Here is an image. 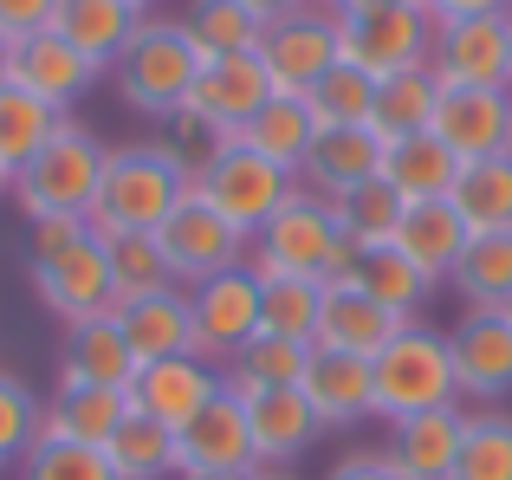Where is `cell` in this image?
Wrapping results in <instances>:
<instances>
[{"label": "cell", "mask_w": 512, "mask_h": 480, "mask_svg": "<svg viewBox=\"0 0 512 480\" xmlns=\"http://www.w3.org/2000/svg\"><path fill=\"white\" fill-rule=\"evenodd\" d=\"M195 176L163 150V143H117L104 156V182L91 202V234H156L175 208L188 202Z\"/></svg>", "instance_id": "6da1fadb"}, {"label": "cell", "mask_w": 512, "mask_h": 480, "mask_svg": "<svg viewBox=\"0 0 512 480\" xmlns=\"http://www.w3.org/2000/svg\"><path fill=\"white\" fill-rule=\"evenodd\" d=\"M201 65L208 59H201V46L188 39V26L175 20V13H143V26L124 46V59L111 65V78H117V98H124L130 111L163 124V117H175L188 104Z\"/></svg>", "instance_id": "7a4b0ae2"}, {"label": "cell", "mask_w": 512, "mask_h": 480, "mask_svg": "<svg viewBox=\"0 0 512 480\" xmlns=\"http://www.w3.org/2000/svg\"><path fill=\"white\" fill-rule=\"evenodd\" d=\"M247 266H253V279H266V273H299V279H318V286H331V279H344L350 266H357V247L344 240L338 202H325V195L299 189L260 234H253Z\"/></svg>", "instance_id": "3957f363"}, {"label": "cell", "mask_w": 512, "mask_h": 480, "mask_svg": "<svg viewBox=\"0 0 512 480\" xmlns=\"http://www.w3.org/2000/svg\"><path fill=\"white\" fill-rule=\"evenodd\" d=\"M370 377H376V422H402V416H428V409L461 403L448 331L422 325V318H409V325L370 357Z\"/></svg>", "instance_id": "277c9868"}, {"label": "cell", "mask_w": 512, "mask_h": 480, "mask_svg": "<svg viewBox=\"0 0 512 480\" xmlns=\"http://www.w3.org/2000/svg\"><path fill=\"white\" fill-rule=\"evenodd\" d=\"M104 156L111 150H104L78 117H65V124L46 137V150L20 169L13 189H7L13 208L26 215V228H33V221H59V215H91L98 182H104Z\"/></svg>", "instance_id": "5b68a950"}, {"label": "cell", "mask_w": 512, "mask_h": 480, "mask_svg": "<svg viewBox=\"0 0 512 480\" xmlns=\"http://www.w3.org/2000/svg\"><path fill=\"white\" fill-rule=\"evenodd\" d=\"M195 195L214 208V215H227L240 234H260L266 221L279 215V208L299 195V176L279 163H266L260 150H247L240 137L221 143V156H214L208 169L195 176Z\"/></svg>", "instance_id": "8992f818"}, {"label": "cell", "mask_w": 512, "mask_h": 480, "mask_svg": "<svg viewBox=\"0 0 512 480\" xmlns=\"http://www.w3.org/2000/svg\"><path fill=\"white\" fill-rule=\"evenodd\" d=\"M260 59H266V78H273V91H286V98H305V91H312L318 78H325L331 65L344 59V52H338V13L318 7V0H299L292 13L266 20Z\"/></svg>", "instance_id": "52a82bcc"}, {"label": "cell", "mask_w": 512, "mask_h": 480, "mask_svg": "<svg viewBox=\"0 0 512 480\" xmlns=\"http://www.w3.org/2000/svg\"><path fill=\"white\" fill-rule=\"evenodd\" d=\"M428 46H435V13H428V7L338 13V52L357 65V72H370V78L428 65Z\"/></svg>", "instance_id": "ba28073f"}, {"label": "cell", "mask_w": 512, "mask_h": 480, "mask_svg": "<svg viewBox=\"0 0 512 480\" xmlns=\"http://www.w3.org/2000/svg\"><path fill=\"white\" fill-rule=\"evenodd\" d=\"M33 292L59 325H85V318L117 312V286H111V253L98 234L72 240V247L33 260Z\"/></svg>", "instance_id": "9c48e42d"}, {"label": "cell", "mask_w": 512, "mask_h": 480, "mask_svg": "<svg viewBox=\"0 0 512 480\" xmlns=\"http://www.w3.org/2000/svg\"><path fill=\"white\" fill-rule=\"evenodd\" d=\"M188 305H195V357H208L214 370L234 364L260 338V279H253V266H227V273L188 286Z\"/></svg>", "instance_id": "30bf717a"}, {"label": "cell", "mask_w": 512, "mask_h": 480, "mask_svg": "<svg viewBox=\"0 0 512 480\" xmlns=\"http://www.w3.org/2000/svg\"><path fill=\"white\" fill-rule=\"evenodd\" d=\"M156 240H163V260H169L175 286H201V279L227 273V266H247V253H253V234H240L227 215H214L195 189H188V202L156 228Z\"/></svg>", "instance_id": "8fae6325"}, {"label": "cell", "mask_w": 512, "mask_h": 480, "mask_svg": "<svg viewBox=\"0 0 512 480\" xmlns=\"http://www.w3.org/2000/svg\"><path fill=\"white\" fill-rule=\"evenodd\" d=\"M175 448H182V480H247V474H260L247 403H240L234 383H221V396L175 435Z\"/></svg>", "instance_id": "7c38bea8"}, {"label": "cell", "mask_w": 512, "mask_h": 480, "mask_svg": "<svg viewBox=\"0 0 512 480\" xmlns=\"http://www.w3.org/2000/svg\"><path fill=\"white\" fill-rule=\"evenodd\" d=\"M441 85H480V91H512V33L506 13H474V20H435L428 46Z\"/></svg>", "instance_id": "4fadbf2b"}, {"label": "cell", "mask_w": 512, "mask_h": 480, "mask_svg": "<svg viewBox=\"0 0 512 480\" xmlns=\"http://www.w3.org/2000/svg\"><path fill=\"white\" fill-rule=\"evenodd\" d=\"M221 383L227 377L208 364V357H195V351H188V357H163V364H137V377H130V409L182 435L188 422L221 396Z\"/></svg>", "instance_id": "5bb4252c"}, {"label": "cell", "mask_w": 512, "mask_h": 480, "mask_svg": "<svg viewBox=\"0 0 512 480\" xmlns=\"http://www.w3.org/2000/svg\"><path fill=\"white\" fill-rule=\"evenodd\" d=\"M247 403V429H253V461L260 474H286L312 455V442L325 435L318 409L305 403V390H240Z\"/></svg>", "instance_id": "9a60e30c"}, {"label": "cell", "mask_w": 512, "mask_h": 480, "mask_svg": "<svg viewBox=\"0 0 512 480\" xmlns=\"http://www.w3.org/2000/svg\"><path fill=\"white\" fill-rule=\"evenodd\" d=\"M448 357H454L461 403H506L512 396V325H506V312H467L448 331Z\"/></svg>", "instance_id": "2e32d148"}, {"label": "cell", "mask_w": 512, "mask_h": 480, "mask_svg": "<svg viewBox=\"0 0 512 480\" xmlns=\"http://www.w3.org/2000/svg\"><path fill=\"white\" fill-rule=\"evenodd\" d=\"M435 130L461 163L512 150V91H480V85H441L435 104Z\"/></svg>", "instance_id": "e0dca14e"}, {"label": "cell", "mask_w": 512, "mask_h": 480, "mask_svg": "<svg viewBox=\"0 0 512 480\" xmlns=\"http://www.w3.org/2000/svg\"><path fill=\"white\" fill-rule=\"evenodd\" d=\"M273 98V78H266L260 52H234V59H208L188 91V111H201L221 137H240L253 124V111H266Z\"/></svg>", "instance_id": "ac0fdd59"}, {"label": "cell", "mask_w": 512, "mask_h": 480, "mask_svg": "<svg viewBox=\"0 0 512 480\" xmlns=\"http://www.w3.org/2000/svg\"><path fill=\"white\" fill-rule=\"evenodd\" d=\"M409 325V318L383 312V305L370 299V292L357 286V279H331L325 299H318V331H312V351H338V357H376L396 331Z\"/></svg>", "instance_id": "d6986e66"}, {"label": "cell", "mask_w": 512, "mask_h": 480, "mask_svg": "<svg viewBox=\"0 0 512 480\" xmlns=\"http://www.w3.org/2000/svg\"><path fill=\"white\" fill-rule=\"evenodd\" d=\"M13 85L33 91L39 104H52V111L65 117L91 85H98V65H91L78 46H65L52 26H39V33L13 39Z\"/></svg>", "instance_id": "ffe728a7"}, {"label": "cell", "mask_w": 512, "mask_h": 480, "mask_svg": "<svg viewBox=\"0 0 512 480\" xmlns=\"http://www.w3.org/2000/svg\"><path fill=\"white\" fill-rule=\"evenodd\" d=\"M461 442H467V409H428V416H402L389 422V468L402 480H454V461H461Z\"/></svg>", "instance_id": "44dd1931"}, {"label": "cell", "mask_w": 512, "mask_h": 480, "mask_svg": "<svg viewBox=\"0 0 512 480\" xmlns=\"http://www.w3.org/2000/svg\"><path fill=\"white\" fill-rule=\"evenodd\" d=\"M383 156H389V143L376 137L370 124H350V130H318L312 156H305V169H299V189L325 195V202H344L350 189H363V182H376V176H383Z\"/></svg>", "instance_id": "7402d4cb"}, {"label": "cell", "mask_w": 512, "mask_h": 480, "mask_svg": "<svg viewBox=\"0 0 512 480\" xmlns=\"http://www.w3.org/2000/svg\"><path fill=\"white\" fill-rule=\"evenodd\" d=\"M117 331H124L137 364L188 357L195 351V305H188V286H163V292H143V299H124L117 305Z\"/></svg>", "instance_id": "603a6c76"}, {"label": "cell", "mask_w": 512, "mask_h": 480, "mask_svg": "<svg viewBox=\"0 0 512 480\" xmlns=\"http://www.w3.org/2000/svg\"><path fill=\"white\" fill-rule=\"evenodd\" d=\"M305 403L318 409L325 429H357V422L376 416V377L370 357H338V351H312V370H305Z\"/></svg>", "instance_id": "cb8c5ba5"}, {"label": "cell", "mask_w": 512, "mask_h": 480, "mask_svg": "<svg viewBox=\"0 0 512 480\" xmlns=\"http://www.w3.org/2000/svg\"><path fill=\"white\" fill-rule=\"evenodd\" d=\"M130 416V390H104V383H59V396L46 403L39 442H85L111 448V435Z\"/></svg>", "instance_id": "d4e9b609"}, {"label": "cell", "mask_w": 512, "mask_h": 480, "mask_svg": "<svg viewBox=\"0 0 512 480\" xmlns=\"http://www.w3.org/2000/svg\"><path fill=\"white\" fill-rule=\"evenodd\" d=\"M137 377V357H130L117 312L85 318V325H65L59 338V383H104V390H130Z\"/></svg>", "instance_id": "484cf974"}, {"label": "cell", "mask_w": 512, "mask_h": 480, "mask_svg": "<svg viewBox=\"0 0 512 480\" xmlns=\"http://www.w3.org/2000/svg\"><path fill=\"white\" fill-rule=\"evenodd\" d=\"M137 26H143V13L130 7V0H59V13H52V33H59L65 46H78L98 72H111V65L124 59Z\"/></svg>", "instance_id": "4316f807"}, {"label": "cell", "mask_w": 512, "mask_h": 480, "mask_svg": "<svg viewBox=\"0 0 512 480\" xmlns=\"http://www.w3.org/2000/svg\"><path fill=\"white\" fill-rule=\"evenodd\" d=\"M383 182L402 195V202H448L454 182H461V156H454L435 130H415V137H396V143H389Z\"/></svg>", "instance_id": "83f0119b"}, {"label": "cell", "mask_w": 512, "mask_h": 480, "mask_svg": "<svg viewBox=\"0 0 512 480\" xmlns=\"http://www.w3.org/2000/svg\"><path fill=\"white\" fill-rule=\"evenodd\" d=\"M467 240H474V234H467V221L454 215V202H409V208H402V228H396V240H389V247L409 253V260L441 286V279L454 273V260L467 253Z\"/></svg>", "instance_id": "f1b7e54d"}, {"label": "cell", "mask_w": 512, "mask_h": 480, "mask_svg": "<svg viewBox=\"0 0 512 480\" xmlns=\"http://www.w3.org/2000/svg\"><path fill=\"white\" fill-rule=\"evenodd\" d=\"M435 104H441V78H435V65H409V72H389V78H376L370 130H376L383 143L415 137V130L435 124Z\"/></svg>", "instance_id": "f546056e"}, {"label": "cell", "mask_w": 512, "mask_h": 480, "mask_svg": "<svg viewBox=\"0 0 512 480\" xmlns=\"http://www.w3.org/2000/svg\"><path fill=\"white\" fill-rule=\"evenodd\" d=\"M448 202L467 221V234H506L512 228V150L461 163V182H454Z\"/></svg>", "instance_id": "4dcf8cb0"}, {"label": "cell", "mask_w": 512, "mask_h": 480, "mask_svg": "<svg viewBox=\"0 0 512 480\" xmlns=\"http://www.w3.org/2000/svg\"><path fill=\"white\" fill-rule=\"evenodd\" d=\"M240 143H247V150H260L266 163H279V169H292V176H299L305 156H312V143H318V124H312V111H305V98L273 91V98H266V111H253V124L240 130Z\"/></svg>", "instance_id": "1f68e13d"}, {"label": "cell", "mask_w": 512, "mask_h": 480, "mask_svg": "<svg viewBox=\"0 0 512 480\" xmlns=\"http://www.w3.org/2000/svg\"><path fill=\"white\" fill-rule=\"evenodd\" d=\"M448 286L461 292L467 312H500L512 299V228L506 234H474L467 240V253L454 260Z\"/></svg>", "instance_id": "d6a6232c"}, {"label": "cell", "mask_w": 512, "mask_h": 480, "mask_svg": "<svg viewBox=\"0 0 512 480\" xmlns=\"http://www.w3.org/2000/svg\"><path fill=\"white\" fill-rule=\"evenodd\" d=\"M59 124H65V117L52 111V104H39L33 91H20L7 78V85H0V176H7V182L20 176V169L46 150V137Z\"/></svg>", "instance_id": "836d02e7"}, {"label": "cell", "mask_w": 512, "mask_h": 480, "mask_svg": "<svg viewBox=\"0 0 512 480\" xmlns=\"http://www.w3.org/2000/svg\"><path fill=\"white\" fill-rule=\"evenodd\" d=\"M350 279H357V286L370 292L383 312H396V318H415V312H422V299L435 292V279H428L422 266L409 260V253H396V247H370V253H357Z\"/></svg>", "instance_id": "e575fe53"}, {"label": "cell", "mask_w": 512, "mask_h": 480, "mask_svg": "<svg viewBox=\"0 0 512 480\" xmlns=\"http://www.w3.org/2000/svg\"><path fill=\"white\" fill-rule=\"evenodd\" d=\"M111 468L117 480H169V474H182V448H175V429H163V422H150V416H137L130 409L124 416V429L111 435Z\"/></svg>", "instance_id": "d590c367"}, {"label": "cell", "mask_w": 512, "mask_h": 480, "mask_svg": "<svg viewBox=\"0 0 512 480\" xmlns=\"http://www.w3.org/2000/svg\"><path fill=\"white\" fill-rule=\"evenodd\" d=\"M188 39L201 46V59H234V52H260L266 39V20L260 13H247L240 0H195V7L182 13Z\"/></svg>", "instance_id": "8d00e7d4"}, {"label": "cell", "mask_w": 512, "mask_h": 480, "mask_svg": "<svg viewBox=\"0 0 512 480\" xmlns=\"http://www.w3.org/2000/svg\"><path fill=\"white\" fill-rule=\"evenodd\" d=\"M305 370H312V344L266 338V331H260V338L227 364V383H234V390H299Z\"/></svg>", "instance_id": "74e56055"}, {"label": "cell", "mask_w": 512, "mask_h": 480, "mask_svg": "<svg viewBox=\"0 0 512 480\" xmlns=\"http://www.w3.org/2000/svg\"><path fill=\"white\" fill-rule=\"evenodd\" d=\"M318 299H325V286H318V279L266 273L260 279V331H266V338H299V344H312Z\"/></svg>", "instance_id": "f35d334b"}, {"label": "cell", "mask_w": 512, "mask_h": 480, "mask_svg": "<svg viewBox=\"0 0 512 480\" xmlns=\"http://www.w3.org/2000/svg\"><path fill=\"white\" fill-rule=\"evenodd\" d=\"M305 111H312L318 130H350V124H370L376 111V78L357 72L350 59H338L312 91H305Z\"/></svg>", "instance_id": "ab89813d"}, {"label": "cell", "mask_w": 512, "mask_h": 480, "mask_svg": "<svg viewBox=\"0 0 512 480\" xmlns=\"http://www.w3.org/2000/svg\"><path fill=\"white\" fill-rule=\"evenodd\" d=\"M402 195L389 189L383 176L376 182H363V189H350L344 202H338V221H344V240L357 253H370V247H389V240H396V228H402Z\"/></svg>", "instance_id": "60d3db41"}, {"label": "cell", "mask_w": 512, "mask_h": 480, "mask_svg": "<svg viewBox=\"0 0 512 480\" xmlns=\"http://www.w3.org/2000/svg\"><path fill=\"white\" fill-rule=\"evenodd\" d=\"M39 422H46V403H39V390L20 377V370L0 364V474L20 468V461L39 448Z\"/></svg>", "instance_id": "b9f144b4"}, {"label": "cell", "mask_w": 512, "mask_h": 480, "mask_svg": "<svg viewBox=\"0 0 512 480\" xmlns=\"http://www.w3.org/2000/svg\"><path fill=\"white\" fill-rule=\"evenodd\" d=\"M104 253H111L117 305L175 286V273H169V260H163V240H156V234H104Z\"/></svg>", "instance_id": "7bdbcfd3"}, {"label": "cell", "mask_w": 512, "mask_h": 480, "mask_svg": "<svg viewBox=\"0 0 512 480\" xmlns=\"http://www.w3.org/2000/svg\"><path fill=\"white\" fill-rule=\"evenodd\" d=\"M454 480H512V416L506 409L467 416V442H461V461H454Z\"/></svg>", "instance_id": "ee69618b"}, {"label": "cell", "mask_w": 512, "mask_h": 480, "mask_svg": "<svg viewBox=\"0 0 512 480\" xmlns=\"http://www.w3.org/2000/svg\"><path fill=\"white\" fill-rule=\"evenodd\" d=\"M13 474L20 480H117L111 455H104V448H85V442H39Z\"/></svg>", "instance_id": "f6af8a7d"}, {"label": "cell", "mask_w": 512, "mask_h": 480, "mask_svg": "<svg viewBox=\"0 0 512 480\" xmlns=\"http://www.w3.org/2000/svg\"><path fill=\"white\" fill-rule=\"evenodd\" d=\"M156 143H163V150L188 169V176H201V169L221 156V143H227V137H221V130H214L201 111H188V104H182L175 117H163V137H156Z\"/></svg>", "instance_id": "bcb514c9"}, {"label": "cell", "mask_w": 512, "mask_h": 480, "mask_svg": "<svg viewBox=\"0 0 512 480\" xmlns=\"http://www.w3.org/2000/svg\"><path fill=\"white\" fill-rule=\"evenodd\" d=\"M52 13H59V0H0V39H26L39 33V26H52Z\"/></svg>", "instance_id": "7dc6e473"}, {"label": "cell", "mask_w": 512, "mask_h": 480, "mask_svg": "<svg viewBox=\"0 0 512 480\" xmlns=\"http://www.w3.org/2000/svg\"><path fill=\"white\" fill-rule=\"evenodd\" d=\"M91 234V221L85 215H59V221H33V234H26V253L33 260H46V253H59V247H72V240H85Z\"/></svg>", "instance_id": "c3c4849f"}, {"label": "cell", "mask_w": 512, "mask_h": 480, "mask_svg": "<svg viewBox=\"0 0 512 480\" xmlns=\"http://www.w3.org/2000/svg\"><path fill=\"white\" fill-rule=\"evenodd\" d=\"M325 480H402L396 468H389V455L383 448H357V455H344L338 468H331Z\"/></svg>", "instance_id": "681fc988"}, {"label": "cell", "mask_w": 512, "mask_h": 480, "mask_svg": "<svg viewBox=\"0 0 512 480\" xmlns=\"http://www.w3.org/2000/svg\"><path fill=\"white\" fill-rule=\"evenodd\" d=\"M435 20H474V13H512V0H428Z\"/></svg>", "instance_id": "f907efd6"}, {"label": "cell", "mask_w": 512, "mask_h": 480, "mask_svg": "<svg viewBox=\"0 0 512 480\" xmlns=\"http://www.w3.org/2000/svg\"><path fill=\"white\" fill-rule=\"evenodd\" d=\"M370 7H428V0H338V13H370Z\"/></svg>", "instance_id": "816d5d0a"}, {"label": "cell", "mask_w": 512, "mask_h": 480, "mask_svg": "<svg viewBox=\"0 0 512 480\" xmlns=\"http://www.w3.org/2000/svg\"><path fill=\"white\" fill-rule=\"evenodd\" d=\"M240 7H247V13H260V20H279V13H292L299 0H240Z\"/></svg>", "instance_id": "f5cc1de1"}, {"label": "cell", "mask_w": 512, "mask_h": 480, "mask_svg": "<svg viewBox=\"0 0 512 480\" xmlns=\"http://www.w3.org/2000/svg\"><path fill=\"white\" fill-rule=\"evenodd\" d=\"M7 78H13V46L0 39V85H7Z\"/></svg>", "instance_id": "db71d44e"}, {"label": "cell", "mask_w": 512, "mask_h": 480, "mask_svg": "<svg viewBox=\"0 0 512 480\" xmlns=\"http://www.w3.org/2000/svg\"><path fill=\"white\" fill-rule=\"evenodd\" d=\"M130 7H137V13H150V7H156V0H130Z\"/></svg>", "instance_id": "11a10c76"}, {"label": "cell", "mask_w": 512, "mask_h": 480, "mask_svg": "<svg viewBox=\"0 0 512 480\" xmlns=\"http://www.w3.org/2000/svg\"><path fill=\"white\" fill-rule=\"evenodd\" d=\"M253 480H292V474H253Z\"/></svg>", "instance_id": "9f6ffc18"}, {"label": "cell", "mask_w": 512, "mask_h": 480, "mask_svg": "<svg viewBox=\"0 0 512 480\" xmlns=\"http://www.w3.org/2000/svg\"><path fill=\"white\" fill-rule=\"evenodd\" d=\"M500 312H506V325H512V299H506V305H500Z\"/></svg>", "instance_id": "6f0895ef"}, {"label": "cell", "mask_w": 512, "mask_h": 480, "mask_svg": "<svg viewBox=\"0 0 512 480\" xmlns=\"http://www.w3.org/2000/svg\"><path fill=\"white\" fill-rule=\"evenodd\" d=\"M318 7H331V13H338V0H318Z\"/></svg>", "instance_id": "680465c9"}, {"label": "cell", "mask_w": 512, "mask_h": 480, "mask_svg": "<svg viewBox=\"0 0 512 480\" xmlns=\"http://www.w3.org/2000/svg\"><path fill=\"white\" fill-rule=\"evenodd\" d=\"M7 189H13V182H7V176H0V195H7Z\"/></svg>", "instance_id": "91938a15"}, {"label": "cell", "mask_w": 512, "mask_h": 480, "mask_svg": "<svg viewBox=\"0 0 512 480\" xmlns=\"http://www.w3.org/2000/svg\"><path fill=\"white\" fill-rule=\"evenodd\" d=\"M506 33H512V13H506Z\"/></svg>", "instance_id": "94428289"}, {"label": "cell", "mask_w": 512, "mask_h": 480, "mask_svg": "<svg viewBox=\"0 0 512 480\" xmlns=\"http://www.w3.org/2000/svg\"><path fill=\"white\" fill-rule=\"evenodd\" d=\"M247 480H253V474H247Z\"/></svg>", "instance_id": "6125c7cd"}]
</instances>
